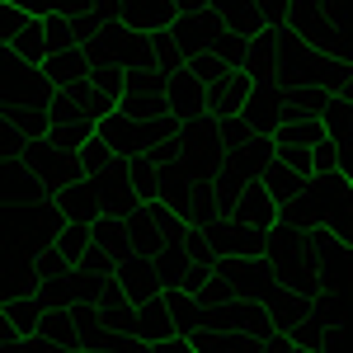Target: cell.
<instances>
[{
	"label": "cell",
	"mask_w": 353,
	"mask_h": 353,
	"mask_svg": "<svg viewBox=\"0 0 353 353\" xmlns=\"http://www.w3.org/2000/svg\"><path fill=\"white\" fill-rule=\"evenodd\" d=\"M170 71L161 66H132L128 81H123V94H118V109L141 118V123H156V118H170Z\"/></svg>",
	"instance_id": "obj_1"
},
{
	"label": "cell",
	"mask_w": 353,
	"mask_h": 353,
	"mask_svg": "<svg viewBox=\"0 0 353 353\" xmlns=\"http://www.w3.org/2000/svg\"><path fill=\"white\" fill-rule=\"evenodd\" d=\"M28 165H33V170H38V179L52 189V198L61 189H71V184L90 179V174H85L81 151H61L57 141H28Z\"/></svg>",
	"instance_id": "obj_2"
},
{
	"label": "cell",
	"mask_w": 353,
	"mask_h": 353,
	"mask_svg": "<svg viewBox=\"0 0 353 353\" xmlns=\"http://www.w3.org/2000/svg\"><path fill=\"white\" fill-rule=\"evenodd\" d=\"M208 241L217 250L221 259H264L269 254V231L250 226L241 217H221L208 226Z\"/></svg>",
	"instance_id": "obj_3"
},
{
	"label": "cell",
	"mask_w": 353,
	"mask_h": 353,
	"mask_svg": "<svg viewBox=\"0 0 353 353\" xmlns=\"http://www.w3.org/2000/svg\"><path fill=\"white\" fill-rule=\"evenodd\" d=\"M57 90L43 76V66H28L24 57L5 52V109H19V104H38V99H52Z\"/></svg>",
	"instance_id": "obj_4"
},
{
	"label": "cell",
	"mask_w": 353,
	"mask_h": 353,
	"mask_svg": "<svg viewBox=\"0 0 353 353\" xmlns=\"http://www.w3.org/2000/svg\"><path fill=\"white\" fill-rule=\"evenodd\" d=\"M43 301L33 292H19V297H5V349L19 353L24 339H38L43 334Z\"/></svg>",
	"instance_id": "obj_5"
},
{
	"label": "cell",
	"mask_w": 353,
	"mask_h": 353,
	"mask_svg": "<svg viewBox=\"0 0 353 353\" xmlns=\"http://www.w3.org/2000/svg\"><path fill=\"white\" fill-rule=\"evenodd\" d=\"M283 33L288 28H264L259 38H250V57H245V71L254 76V85H278L283 76V61H288V48H283Z\"/></svg>",
	"instance_id": "obj_6"
},
{
	"label": "cell",
	"mask_w": 353,
	"mask_h": 353,
	"mask_svg": "<svg viewBox=\"0 0 353 353\" xmlns=\"http://www.w3.org/2000/svg\"><path fill=\"white\" fill-rule=\"evenodd\" d=\"M250 94H254V76L245 66H231L217 85H208V113L212 118H236V113H245Z\"/></svg>",
	"instance_id": "obj_7"
},
{
	"label": "cell",
	"mask_w": 353,
	"mask_h": 353,
	"mask_svg": "<svg viewBox=\"0 0 353 353\" xmlns=\"http://www.w3.org/2000/svg\"><path fill=\"white\" fill-rule=\"evenodd\" d=\"M245 118L254 123V132L273 137L288 118H292L288 90H283V85H254V94H250V104H245Z\"/></svg>",
	"instance_id": "obj_8"
},
{
	"label": "cell",
	"mask_w": 353,
	"mask_h": 353,
	"mask_svg": "<svg viewBox=\"0 0 353 353\" xmlns=\"http://www.w3.org/2000/svg\"><path fill=\"white\" fill-rule=\"evenodd\" d=\"M52 203H57V212H61L66 221H81V226H94V221L109 212V208H104V189H99V179H81V184L61 189Z\"/></svg>",
	"instance_id": "obj_9"
},
{
	"label": "cell",
	"mask_w": 353,
	"mask_h": 353,
	"mask_svg": "<svg viewBox=\"0 0 353 353\" xmlns=\"http://www.w3.org/2000/svg\"><path fill=\"white\" fill-rule=\"evenodd\" d=\"M113 278L123 283V292H128L132 301H156L165 288H170V283H165V273L156 269V259H151V254H132V259H123Z\"/></svg>",
	"instance_id": "obj_10"
},
{
	"label": "cell",
	"mask_w": 353,
	"mask_h": 353,
	"mask_svg": "<svg viewBox=\"0 0 353 353\" xmlns=\"http://www.w3.org/2000/svg\"><path fill=\"white\" fill-rule=\"evenodd\" d=\"M165 94H170V113L174 118H208V85L193 76V66H179V71H170V85H165Z\"/></svg>",
	"instance_id": "obj_11"
},
{
	"label": "cell",
	"mask_w": 353,
	"mask_h": 353,
	"mask_svg": "<svg viewBox=\"0 0 353 353\" xmlns=\"http://www.w3.org/2000/svg\"><path fill=\"white\" fill-rule=\"evenodd\" d=\"M231 217H241V221H250V226H259V231H273L278 221H283V203L273 198L259 179L254 184H245L241 189V198H236V212Z\"/></svg>",
	"instance_id": "obj_12"
},
{
	"label": "cell",
	"mask_w": 353,
	"mask_h": 353,
	"mask_svg": "<svg viewBox=\"0 0 353 353\" xmlns=\"http://www.w3.org/2000/svg\"><path fill=\"white\" fill-rule=\"evenodd\" d=\"M226 24L217 10H198V14H179L174 19V38H179V48L189 52V61L198 52H212V38H217V28Z\"/></svg>",
	"instance_id": "obj_13"
},
{
	"label": "cell",
	"mask_w": 353,
	"mask_h": 353,
	"mask_svg": "<svg viewBox=\"0 0 353 353\" xmlns=\"http://www.w3.org/2000/svg\"><path fill=\"white\" fill-rule=\"evenodd\" d=\"M43 76L52 81V90H90V57L85 48H66V52H52Z\"/></svg>",
	"instance_id": "obj_14"
},
{
	"label": "cell",
	"mask_w": 353,
	"mask_h": 353,
	"mask_svg": "<svg viewBox=\"0 0 353 353\" xmlns=\"http://www.w3.org/2000/svg\"><path fill=\"white\" fill-rule=\"evenodd\" d=\"M5 123L14 128L19 137L28 141H48L57 128V113H52V99H38V104H19V109H5Z\"/></svg>",
	"instance_id": "obj_15"
},
{
	"label": "cell",
	"mask_w": 353,
	"mask_h": 353,
	"mask_svg": "<svg viewBox=\"0 0 353 353\" xmlns=\"http://www.w3.org/2000/svg\"><path fill=\"white\" fill-rule=\"evenodd\" d=\"M288 334H292L297 349H306V353H334V344H339V325H334V316H325V311H311V316L297 321Z\"/></svg>",
	"instance_id": "obj_16"
},
{
	"label": "cell",
	"mask_w": 353,
	"mask_h": 353,
	"mask_svg": "<svg viewBox=\"0 0 353 353\" xmlns=\"http://www.w3.org/2000/svg\"><path fill=\"white\" fill-rule=\"evenodd\" d=\"M99 311H104V325L109 330H118V334H137V311H141V301L128 297L118 278H109V288H104V297H99Z\"/></svg>",
	"instance_id": "obj_17"
},
{
	"label": "cell",
	"mask_w": 353,
	"mask_h": 353,
	"mask_svg": "<svg viewBox=\"0 0 353 353\" xmlns=\"http://www.w3.org/2000/svg\"><path fill=\"white\" fill-rule=\"evenodd\" d=\"M99 189H104V208H109V217H132L137 208L146 203V198L132 189V179H128L123 165H118L113 174H99Z\"/></svg>",
	"instance_id": "obj_18"
},
{
	"label": "cell",
	"mask_w": 353,
	"mask_h": 353,
	"mask_svg": "<svg viewBox=\"0 0 353 353\" xmlns=\"http://www.w3.org/2000/svg\"><path fill=\"white\" fill-rule=\"evenodd\" d=\"M137 334L151 339V344L179 339V325H174V316H170V306H165V292L156 301H141V311H137Z\"/></svg>",
	"instance_id": "obj_19"
},
{
	"label": "cell",
	"mask_w": 353,
	"mask_h": 353,
	"mask_svg": "<svg viewBox=\"0 0 353 353\" xmlns=\"http://www.w3.org/2000/svg\"><path fill=\"white\" fill-rule=\"evenodd\" d=\"M259 184H264V189H269L273 198H278V203L288 208V203H297L301 193L311 189V174H301V170H292L288 161H273L269 170L259 174Z\"/></svg>",
	"instance_id": "obj_20"
},
{
	"label": "cell",
	"mask_w": 353,
	"mask_h": 353,
	"mask_svg": "<svg viewBox=\"0 0 353 353\" xmlns=\"http://www.w3.org/2000/svg\"><path fill=\"white\" fill-rule=\"evenodd\" d=\"M212 10H217L236 33H245V38H259V33L269 28L264 10H259V0H212Z\"/></svg>",
	"instance_id": "obj_21"
},
{
	"label": "cell",
	"mask_w": 353,
	"mask_h": 353,
	"mask_svg": "<svg viewBox=\"0 0 353 353\" xmlns=\"http://www.w3.org/2000/svg\"><path fill=\"white\" fill-rule=\"evenodd\" d=\"M165 306H170V316H174V325L179 334H193V330L208 325V306L198 292H184V288H165Z\"/></svg>",
	"instance_id": "obj_22"
},
{
	"label": "cell",
	"mask_w": 353,
	"mask_h": 353,
	"mask_svg": "<svg viewBox=\"0 0 353 353\" xmlns=\"http://www.w3.org/2000/svg\"><path fill=\"white\" fill-rule=\"evenodd\" d=\"M43 339H48L52 349H66V353L81 349V325H76L71 306H48V311H43Z\"/></svg>",
	"instance_id": "obj_23"
},
{
	"label": "cell",
	"mask_w": 353,
	"mask_h": 353,
	"mask_svg": "<svg viewBox=\"0 0 353 353\" xmlns=\"http://www.w3.org/2000/svg\"><path fill=\"white\" fill-rule=\"evenodd\" d=\"M5 52L24 57L28 66H48V57H52V48H48V28H43V19H28L10 43H5Z\"/></svg>",
	"instance_id": "obj_24"
},
{
	"label": "cell",
	"mask_w": 353,
	"mask_h": 353,
	"mask_svg": "<svg viewBox=\"0 0 353 353\" xmlns=\"http://www.w3.org/2000/svg\"><path fill=\"white\" fill-rule=\"evenodd\" d=\"M94 245H99V250H109V254L118 259V264L137 254V245H132V231H128V221H123V217H109V212H104V217L94 221Z\"/></svg>",
	"instance_id": "obj_25"
},
{
	"label": "cell",
	"mask_w": 353,
	"mask_h": 353,
	"mask_svg": "<svg viewBox=\"0 0 353 353\" xmlns=\"http://www.w3.org/2000/svg\"><path fill=\"white\" fill-rule=\"evenodd\" d=\"M325 137H330L325 118H288V123L273 132V141H278V146H311V151H316Z\"/></svg>",
	"instance_id": "obj_26"
},
{
	"label": "cell",
	"mask_w": 353,
	"mask_h": 353,
	"mask_svg": "<svg viewBox=\"0 0 353 353\" xmlns=\"http://www.w3.org/2000/svg\"><path fill=\"white\" fill-rule=\"evenodd\" d=\"M288 104H292V118H325V109L334 104V90L301 85V90H288Z\"/></svg>",
	"instance_id": "obj_27"
},
{
	"label": "cell",
	"mask_w": 353,
	"mask_h": 353,
	"mask_svg": "<svg viewBox=\"0 0 353 353\" xmlns=\"http://www.w3.org/2000/svg\"><path fill=\"white\" fill-rule=\"evenodd\" d=\"M81 161H85V174H90V179H99V174H113V170L123 165V156H118V151H113L109 141H104V137L94 132L90 141H85Z\"/></svg>",
	"instance_id": "obj_28"
},
{
	"label": "cell",
	"mask_w": 353,
	"mask_h": 353,
	"mask_svg": "<svg viewBox=\"0 0 353 353\" xmlns=\"http://www.w3.org/2000/svg\"><path fill=\"white\" fill-rule=\"evenodd\" d=\"M57 250L71 259V264H85V254L94 250V226H81V221H66L61 236H57Z\"/></svg>",
	"instance_id": "obj_29"
},
{
	"label": "cell",
	"mask_w": 353,
	"mask_h": 353,
	"mask_svg": "<svg viewBox=\"0 0 353 353\" xmlns=\"http://www.w3.org/2000/svg\"><path fill=\"white\" fill-rule=\"evenodd\" d=\"M198 353H245V334H221V330H193V334H184Z\"/></svg>",
	"instance_id": "obj_30"
},
{
	"label": "cell",
	"mask_w": 353,
	"mask_h": 353,
	"mask_svg": "<svg viewBox=\"0 0 353 353\" xmlns=\"http://www.w3.org/2000/svg\"><path fill=\"white\" fill-rule=\"evenodd\" d=\"M151 48H156V66H161V71H179V66H189V52L179 48L174 28H161V33H151Z\"/></svg>",
	"instance_id": "obj_31"
},
{
	"label": "cell",
	"mask_w": 353,
	"mask_h": 353,
	"mask_svg": "<svg viewBox=\"0 0 353 353\" xmlns=\"http://www.w3.org/2000/svg\"><path fill=\"white\" fill-rule=\"evenodd\" d=\"M212 52H217L221 61H231V66H245V57H250V38L236 33L231 24H221L217 38H212Z\"/></svg>",
	"instance_id": "obj_32"
},
{
	"label": "cell",
	"mask_w": 353,
	"mask_h": 353,
	"mask_svg": "<svg viewBox=\"0 0 353 353\" xmlns=\"http://www.w3.org/2000/svg\"><path fill=\"white\" fill-rule=\"evenodd\" d=\"M94 132H99V123H90V118H81V123H57L48 141H57L61 151H85V141H90Z\"/></svg>",
	"instance_id": "obj_33"
},
{
	"label": "cell",
	"mask_w": 353,
	"mask_h": 353,
	"mask_svg": "<svg viewBox=\"0 0 353 353\" xmlns=\"http://www.w3.org/2000/svg\"><path fill=\"white\" fill-rule=\"evenodd\" d=\"M43 28H48V48H52V52H66V48H81V38H76V24H71V14H61V10H52V14L43 19Z\"/></svg>",
	"instance_id": "obj_34"
},
{
	"label": "cell",
	"mask_w": 353,
	"mask_h": 353,
	"mask_svg": "<svg viewBox=\"0 0 353 353\" xmlns=\"http://www.w3.org/2000/svg\"><path fill=\"white\" fill-rule=\"evenodd\" d=\"M184 250H189L193 264H208V269H217V250H212V241H208V226H189V236H184Z\"/></svg>",
	"instance_id": "obj_35"
},
{
	"label": "cell",
	"mask_w": 353,
	"mask_h": 353,
	"mask_svg": "<svg viewBox=\"0 0 353 353\" xmlns=\"http://www.w3.org/2000/svg\"><path fill=\"white\" fill-rule=\"evenodd\" d=\"M217 128H221V146H226V151H236V146H245L250 137H259L245 113H236V118H217Z\"/></svg>",
	"instance_id": "obj_36"
},
{
	"label": "cell",
	"mask_w": 353,
	"mask_h": 353,
	"mask_svg": "<svg viewBox=\"0 0 353 353\" xmlns=\"http://www.w3.org/2000/svg\"><path fill=\"white\" fill-rule=\"evenodd\" d=\"M33 269H38V278H71V273H76V264H71V259H66V254L52 245V250H43V254L33 259Z\"/></svg>",
	"instance_id": "obj_37"
},
{
	"label": "cell",
	"mask_w": 353,
	"mask_h": 353,
	"mask_svg": "<svg viewBox=\"0 0 353 353\" xmlns=\"http://www.w3.org/2000/svg\"><path fill=\"white\" fill-rule=\"evenodd\" d=\"M189 66H193V76H198V81H203V85H217L221 76L231 71V61H221L217 52H198V57H193V61H189Z\"/></svg>",
	"instance_id": "obj_38"
},
{
	"label": "cell",
	"mask_w": 353,
	"mask_h": 353,
	"mask_svg": "<svg viewBox=\"0 0 353 353\" xmlns=\"http://www.w3.org/2000/svg\"><path fill=\"white\" fill-rule=\"evenodd\" d=\"M278 161H288L292 170H301V174L316 179V151H311V146H278Z\"/></svg>",
	"instance_id": "obj_39"
},
{
	"label": "cell",
	"mask_w": 353,
	"mask_h": 353,
	"mask_svg": "<svg viewBox=\"0 0 353 353\" xmlns=\"http://www.w3.org/2000/svg\"><path fill=\"white\" fill-rule=\"evenodd\" d=\"M259 10H264V19H269L273 28H288L292 14H297V0H259Z\"/></svg>",
	"instance_id": "obj_40"
},
{
	"label": "cell",
	"mask_w": 353,
	"mask_h": 353,
	"mask_svg": "<svg viewBox=\"0 0 353 353\" xmlns=\"http://www.w3.org/2000/svg\"><path fill=\"white\" fill-rule=\"evenodd\" d=\"M212 273H217V269H208V264H189V269H184V278H179L174 288H184V292H198V297H203V288L212 283Z\"/></svg>",
	"instance_id": "obj_41"
},
{
	"label": "cell",
	"mask_w": 353,
	"mask_h": 353,
	"mask_svg": "<svg viewBox=\"0 0 353 353\" xmlns=\"http://www.w3.org/2000/svg\"><path fill=\"white\" fill-rule=\"evenodd\" d=\"M5 5H19V10L33 14V19H48L52 10H61V0H5Z\"/></svg>",
	"instance_id": "obj_42"
},
{
	"label": "cell",
	"mask_w": 353,
	"mask_h": 353,
	"mask_svg": "<svg viewBox=\"0 0 353 353\" xmlns=\"http://www.w3.org/2000/svg\"><path fill=\"white\" fill-rule=\"evenodd\" d=\"M156 353H198V349H193L189 339L179 334V339H170V344H156Z\"/></svg>",
	"instance_id": "obj_43"
},
{
	"label": "cell",
	"mask_w": 353,
	"mask_h": 353,
	"mask_svg": "<svg viewBox=\"0 0 353 353\" xmlns=\"http://www.w3.org/2000/svg\"><path fill=\"white\" fill-rule=\"evenodd\" d=\"M179 14H198V10H212V0H174Z\"/></svg>",
	"instance_id": "obj_44"
},
{
	"label": "cell",
	"mask_w": 353,
	"mask_h": 353,
	"mask_svg": "<svg viewBox=\"0 0 353 353\" xmlns=\"http://www.w3.org/2000/svg\"><path fill=\"white\" fill-rule=\"evenodd\" d=\"M292 353H306V349H292Z\"/></svg>",
	"instance_id": "obj_45"
},
{
	"label": "cell",
	"mask_w": 353,
	"mask_h": 353,
	"mask_svg": "<svg viewBox=\"0 0 353 353\" xmlns=\"http://www.w3.org/2000/svg\"><path fill=\"white\" fill-rule=\"evenodd\" d=\"M146 353H156V349H146Z\"/></svg>",
	"instance_id": "obj_46"
}]
</instances>
